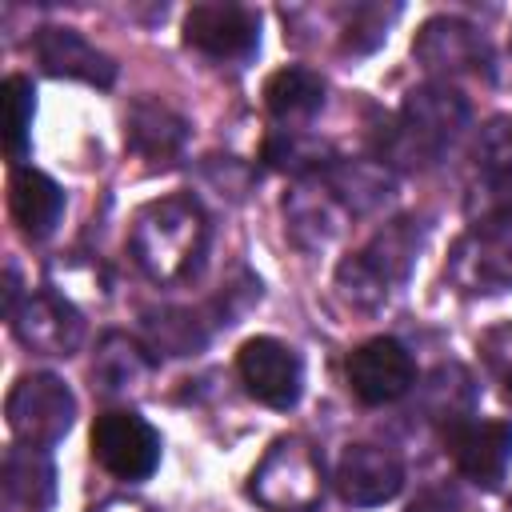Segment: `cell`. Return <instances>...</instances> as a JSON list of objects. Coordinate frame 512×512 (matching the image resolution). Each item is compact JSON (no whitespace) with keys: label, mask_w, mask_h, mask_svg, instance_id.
Masks as SVG:
<instances>
[{"label":"cell","mask_w":512,"mask_h":512,"mask_svg":"<svg viewBox=\"0 0 512 512\" xmlns=\"http://www.w3.org/2000/svg\"><path fill=\"white\" fill-rule=\"evenodd\" d=\"M8 320H12L16 340L40 356H72L84 344V316L76 312L68 296L52 288L28 292Z\"/></svg>","instance_id":"obj_7"},{"label":"cell","mask_w":512,"mask_h":512,"mask_svg":"<svg viewBox=\"0 0 512 512\" xmlns=\"http://www.w3.org/2000/svg\"><path fill=\"white\" fill-rule=\"evenodd\" d=\"M444 444L456 460V468L480 484L496 488L512 464V424L508 420H452L444 428Z\"/></svg>","instance_id":"obj_10"},{"label":"cell","mask_w":512,"mask_h":512,"mask_svg":"<svg viewBox=\"0 0 512 512\" xmlns=\"http://www.w3.org/2000/svg\"><path fill=\"white\" fill-rule=\"evenodd\" d=\"M144 336H148L152 352L188 356V352L204 348L208 324L192 308H160V312H144Z\"/></svg>","instance_id":"obj_21"},{"label":"cell","mask_w":512,"mask_h":512,"mask_svg":"<svg viewBox=\"0 0 512 512\" xmlns=\"http://www.w3.org/2000/svg\"><path fill=\"white\" fill-rule=\"evenodd\" d=\"M236 368H240V380L244 388L268 404V408H292L300 400V388H304V364L300 356L276 340V336H252L240 344L236 352Z\"/></svg>","instance_id":"obj_8"},{"label":"cell","mask_w":512,"mask_h":512,"mask_svg":"<svg viewBox=\"0 0 512 512\" xmlns=\"http://www.w3.org/2000/svg\"><path fill=\"white\" fill-rule=\"evenodd\" d=\"M184 44L212 60H248L260 48V16L244 4H192Z\"/></svg>","instance_id":"obj_9"},{"label":"cell","mask_w":512,"mask_h":512,"mask_svg":"<svg viewBox=\"0 0 512 512\" xmlns=\"http://www.w3.org/2000/svg\"><path fill=\"white\" fill-rule=\"evenodd\" d=\"M204 248H208V216L188 192L160 196L132 216L128 252L140 264V272L156 284L188 280L200 268Z\"/></svg>","instance_id":"obj_1"},{"label":"cell","mask_w":512,"mask_h":512,"mask_svg":"<svg viewBox=\"0 0 512 512\" xmlns=\"http://www.w3.org/2000/svg\"><path fill=\"white\" fill-rule=\"evenodd\" d=\"M480 356L492 372V380L500 384L504 400H512V324H496L484 332L480 340Z\"/></svg>","instance_id":"obj_27"},{"label":"cell","mask_w":512,"mask_h":512,"mask_svg":"<svg viewBox=\"0 0 512 512\" xmlns=\"http://www.w3.org/2000/svg\"><path fill=\"white\" fill-rule=\"evenodd\" d=\"M336 288H340V296L352 304V308H380L384 300H388V292H392V284L356 252V256H348L340 268H336Z\"/></svg>","instance_id":"obj_25"},{"label":"cell","mask_w":512,"mask_h":512,"mask_svg":"<svg viewBox=\"0 0 512 512\" xmlns=\"http://www.w3.org/2000/svg\"><path fill=\"white\" fill-rule=\"evenodd\" d=\"M448 276L460 292L496 296L512 288V220L472 224L448 256Z\"/></svg>","instance_id":"obj_5"},{"label":"cell","mask_w":512,"mask_h":512,"mask_svg":"<svg viewBox=\"0 0 512 512\" xmlns=\"http://www.w3.org/2000/svg\"><path fill=\"white\" fill-rule=\"evenodd\" d=\"M416 244H420V232L412 228V220H392V224H384V228L372 236L368 248H360V256H364L388 284H396V280L408 276V264H412V256H416Z\"/></svg>","instance_id":"obj_22"},{"label":"cell","mask_w":512,"mask_h":512,"mask_svg":"<svg viewBox=\"0 0 512 512\" xmlns=\"http://www.w3.org/2000/svg\"><path fill=\"white\" fill-rule=\"evenodd\" d=\"M464 124H468V100L448 84H424L408 92L404 108L376 136L380 164H400V168L436 164Z\"/></svg>","instance_id":"obj_2"},{"label":"cell","mask_w":512,"mask_h":512,"mask_svg":"<svg viewBox=\"0 0 512 512\" xmlns=\"http://www.w3.org/2000/svg\"><path fill=\"white\" fill-rule=\"evenodd\" d=\"M36 60L48 76H64V80H84L96 88H108L116 80V64L108 52H100L96 44H88L76 28H40L36 40Z\"/></svg>","instance_id":"obj_14"},{"label":"cell","mask_w":512,"mask_h":512,"mask_svg":"<svg viewBox=\"0 0 512 512\" xmlns=\"http://www.w3.org/2000/svg\"><path fill=\"white\" fill-rule=\"evenodd\" d=\"M32 112H36V92L32 80L12 72L4 80V152L12 164H20L28 156V140H32Z\"/></svg>","instance_id":"obj_23"},{"label":"cell","mask_w":512,"mask_h":512,"mask_svg":"<svg viewBox=\"0 0 512 512\" xmlns=\"http://www.w3.org/2000/svg\"><path fill=\"white\" fill-rule=\"evenodd\" d=\"M0 492L8 512H48L56 500V468L44 448L12 444L0 464Z\"/></svg>","instance_id":"obj_15"},{"label":"cell","mask_w":512,"mask_h":512,"mask_svg":"<svg viewBox=\"0 0 512 512\" xmlns=\"http://www.w3.org/2000/svg\"><path fill=\"white\" fill-rule=\"evenodd\" d=\"M4 416H8L16 444L52 448L56 440L68 436V428L76 420V396L68 392V384L60 376L28 372L12 384L8 400H4Z\"/></svg>","instance_id":"obj_4"},{"label":"cell","mask_w":512,"mask_h":512,"mask_svg":"<svg viewBox=\"0 0 512 512\" xmlns=\"http://www.w3.org/2000/svg\"><path fill=\"white\" fill-rule=\"evenodd\" d=\"M268 164L284 168V172H324L332 160H328V144L316 140V136H304L300 128H280L268 136V148H264Z\"/></svg>","instance_id":"obj_24"},{"label":"cell","mask_w":512,"mask_h":512,"mask_svg":"<svg viewBox=\"0 0 512 512\" xmlns=\"http://www.w3.org/2000/svg\"><path fill=\"white\" fill-rule=\"evenodd\" d=\"M416 384L408 348L392 336H372L348 356V388L364 404H392Z\"/></svg>","instance_id":"obj_11"},{"label":"cell","mask_w":512,"mask_h":512,"mask_svg":"<svg viewBox=\"0 0 512 512\" xmlns=\"http://www.w3.org/2000/svg\"><path fill=\"white\" fill-rule=\"evenodd\" d=\"M92 456L116 480H144L160 464V432L140 412H100L92 424Z\"/></svg>","instance_id":"obj_6"},{"label":"cell","mask_w":512,"mask_h":512,"mask_svg":"<svg viewBox=\"0 0 512 512\" xmlns=\"http://www.w3.org/2000/svg\"><path fill=\"white\" fill-rule=\"evenodd\" d=\"M324 188L344 212H372L392 196V172L380 160H332Z\"/></svg>","instance_id":"obj_18"},{"label":"cell","mask_w":512,"mask_h":512,"mask_svg":"<svg viewBox=\"0 0 512 512\" xmlns=\"http://www.w3.org/2000/svg\"><path fill=\"white\" fill-rule=\"evenodd\" d=\"M264 104L276 120H284L288 128L292 124H304L312 120L320 108H324V80L320 72L312 68H300V64H288L280 72L268 76L264 84Z\"/></svg>","instance_id":"obj_19"},{"label":"cell","mask_w":512,"mask_h":512,"mask_svg":"<svg viewBox=\"0 0 512 512\" xmlns=\"http://www.w3.org/2000/svg\"><path fill=\"white\" fill-rule=\"evenodd\" d=\"M412 56L440 76H460V72H480L488 68V44L484 36L456 16H432L420 24L412 40Z\"/></svg>","instance_id":"obj_12"},{"label":"cell","mask_w":512,"mask_h":512,"mask_svg":"<svg viewBox=\"0 0 512 512\" xmlns=\"http://www.w3.org/2000/svg\"><path fill=\"white\" fill-rule=\"evenodd\" d=\"M400 8H376V4H360V8H352V16H348V24H344V48L348 52H372L388 32V20L396 16Z\"/></svg>","instance_id":"obj_26"},{"label":"cell","mask_w":512,"mask_h":512,"mask_svg":"<svg viewBox=\"0 0 512 512\" xmlns=\"http://www.w3.org/2000/svg\"><path fill=\"white\" fill-rule=\"evenodd\" d=\"M252 496L268 512H312L320 504L324 480H320V460L300 436H280L264 460L252 472Z\"/></svg>","instance_id":"obj_3"},{"label":"cell","mask_w":512,"mask_h":512,"mask_svg":"<svg viewBox=\"0 0 512 512\" xmlns=\"http://www.w3.org/2000/svg\"><path fill=\"white\" fill-rule=\"evenodd\" d=\"M8 208H12V220L20 224L24 236L44 240L60 224L64 192H60V184L52 176H44L36 168H16L12 184H8Z\"/></svg>","instance_id":"obj_17"},{"label":"cell","mask_w":512,"mask_h":512,"mask_svg":"<svg viewBox=\"0 0 512 512\" xmlns=\"http://www.w3.org/2000/svg\"><path fill=\"white\" fill-rule=\"evenodd\" d=\"M124 140L148 160H168L184 144V120L160 100H136L124 120Z\"/></svg>","instance_id":"obj_20"},{"label":"cell","mask_w":512,"mask_h":512,"mask_svg":"<svg viewBox=\"0 0 512 512\" xmlns=\"http://www.w3.org/2000/svg\"><path fill=\"white\" fill-rule=\"evenodd\" d=\"M156 372L152 348L128 340L124 332H108L92 356V388L100 396H140Z\"/></svg>","instance_id":"obj_16"},{"label":"cell","mask_w":512,"mask_h":512,"mask_svg":"<svg viewBox=\"0 0 512 512\" xmlns=\"http://www.w3.org/2000/svg\"><path fill=\"white\" fill-rule=\"evenodd\" d=\"M336 488L348 504H360V508L388 504L404 488V464L392 448L348 444L340 464H336Z\"/></svg>","instance_id":"obj_13"}]
</instances>
